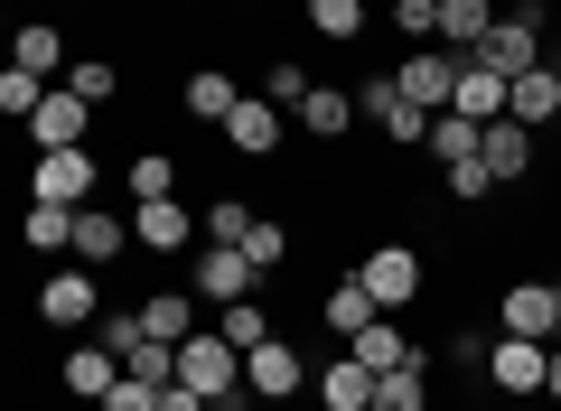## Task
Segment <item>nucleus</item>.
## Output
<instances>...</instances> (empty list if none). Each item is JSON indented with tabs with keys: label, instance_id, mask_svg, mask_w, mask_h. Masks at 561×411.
Wrapping results in <instances>:
<instances>
[{
	"label": "nucleus",
	"instance_id": "41",
	"mask_svg": "<svg viewBox=\"0 0 561 411\" xmlns=\"http://www.w3.org/2000/svg\"><path fill=\"white\" fill-rule=\"evenodd\" d=\"M393 38L431 47V38H440V0H393Z\"/></svg>",
	"mask_w": 561,
	"mask_h": 411
},
{
	"label": "nucleus",
	"instance_id": "37",
	"mask_svg": "<svg viewBox=\"0 0 561 411\" xmlns=\"http://www.w3.org/2000/svg\"><path fill=\"white\" fill-rule=\"evenodd\" d=\"M94 336H103V346L122 355V365H131V355L150 346V328H140V309H103V318H94Z\"/></svg>",
	"mask_w": 561,
	"mask_h": 411
},
{
	"label": "nucleus",
	"instance_id": "11",
	"mask_svg": "<svg viewBox=\"0 0 561 411\" xmlns=\"http://www.w3.org/2000/svg\"><path fill=\"white\" fill-rule=\"evenodd\" d=\"M402 103H421V113H449V94H459V47H421V57L393 66Z\"/></svg>",
	"mask_w": 561,
	"mask_h": 411
},
{
	"label": "nucleus",
	"instance_id": "44",
	"mask_svg": "<svg viewBox=\"0 0 561 411\" xmlns=\"http://www.w3.org/2000/svg\"><path fill=\"white\" fill-rule=\"evenodd\" d=\"M542 392H552V411H561V346H552V374H542Z\"/></svg>",
	"mask_w": 561,
	"mask_h": 411
},
{
	"label": "nucleus",
	"instance_id": "46",
	"mask_svg": "<svg viewBox=\"0 0 561 411\" xmlns=\"http://www.w3.org/2000/svg\"><path fill=\"white\" fill-rule=\"evenodd\" d=\"M552 346H561V328H552Z\"/></svg>",
	"mask_w": 561,
	"mask_h": 411
},
{
	"label": "nucleus",
	"instance_id": "24",
	"mask_svg": "<svg viewBox=\"0 0 561 411\" xmlns=\"http://www.w3.org/2000/svg\"><path fill=\"white\" fill-rule=\"evenodd\" d=\"M197 309H206L197 290H160V299H140V328L160 336V346H187L197 336Z\"/></svg>",
	"mask_w": 561,
	"mask_h": 411
},
{
	"label": "nucleus",
	"instance_id": "38",
	"mask_svg": "<svg viewBox=\"0 0 561 411\" xmlns=\"http://www.w3.org/2000/svg\"><path fill=\"white\" fill-rule=\"evenodd\" d=\"M66 84H76L84 103H113V94H122V66H113V57H76V66H66Z\"/></svg>",
	"mask_w": 561,
	"mask_h": 411
},
{
	"label": "nucleus",
	"instance_id": "33",
	"mask_svg": "<svg viewBox=\"0 0 561 411\" xmlns=\"http://www.w3.org/2000/svg\"><path fill=\"white\" fill-rule=\"evenodd\" d=\"M262 103L300 113V103H309V66H300V57H262Z\"/></svg>",
	"mask_w": 561,
	"mask_h": 411
},
{
	"label": "nucleus",
	"instance_id": "23",
	"mask_svg": "<svg viewBox=\"0 0 561 411\" xmlns=\"http://www.w3.org/2000/svg\"><path fill=\"white\" fill-rule=\"evenodd\" d=\"M346 355H356V365H375V374H402V365H431V355H421L412 336H402V318H375V328H365V336H356V346H346Z\"/></svg>",
	"mask_w": 561,
	"mask_h": 411
},
{
	"label": "nucleus",
	"instance_id": "42",
	"mask_svg": "<svg viewBox=\"0 0 561 411\" xmlns=\"http://www.w3.org/2000/svg\"><path fill=\"white\" fill-rule=\"evenodd\" d=\"M160 392H169V384H140V374H122V384L103 392V411H160Z\"/></svg>",
	"mask_w": 561,
	"mask_h": 411
},
{
	"label": "nucleus",
	"instance_id": "2",
	"mask_svg": "<svg viewBox=\"0 0 561 411\" xmlns=\"http://www.w3.org/2000/svg\"><path fill=\"white\" fill-rule=\"evenodd\" d=\"M179 384L206 392V402H234V392H243V346H234L225 328H197V336L179 346Z\"/></svg>",
	"mask_w": 561,
	"mask_h": 411
},
{
	"label": "nucleus",
	"instance_id": "47",
	"mask_svg": "<svg viewBox=\"0 0 561 411\" xmlns=\"http://www.w3.org/2000/svg\"><path fill=\"white\" fill-rule=\"evenodd\" d=\"M505 10H515V0H505Z\"/></svg>",
	"mask_w": 561,
	"mask_h": 411
},
{
	"label": "nucleus",
	"instance_id": "8",
	"mask_svg": "<svg viewBox=\"0 0 561 411\" xmlns=\"http://www.w3.org/2000/svg\"><path fill=\"white\" fill-rule=\"evenodd\" d=\"M197 235H206V216H197V206H179V196H150V206H131V243H140V253H160V262H179Z\"/></svg>",
	"mask_w": 561,
	"mask_h": 411
},
{
	"label": "nucleus",
	"instance_id": "45",
	"mask_svg": "<svg viewBox=\"0 0 561 411\" xmlns=\"http://www.w3.org/2000/svg\"><path fill=\"white\" fill-rule=\"evenodd\" d=\"M206 411H234V402H206Z\"/></svg>",
	"mask_w": 561,
	"mask_h": 411
},
{
	"label": "nucleus",
	"instance_id": "26",
	"mask_svg": "<svg viewBox=\"0 0 561 411\" xmlns=\"http://www.w3.org/2000/svg\"><path fill=\"white\" fill-rule=\"evenodd\" d=\"M505 94H515L505 76H486V66L459 57V94H449V113H468V122H505Z\"/></svg>",
	"mask_w": 561,
	"mask_h": 411
},
{
	"label": "nucleus",
	"instance_id": "1",
	"mask_svg": "<svg viewBox=\"0 0 561 411\" xmlns=\"http://www.w3.org/2000/svg\"><path fill=\"white\" fill-rule=\"evenodd\" d=\"M468 66H486V76H505V84L534 76V66H542V10H534V0L496 10V28L478 38V57H468Z\"/></svg>",
	"mask_w": 561,
	"mask_h": 411
},
{
	"label": "nucleus",
	"instance_id": "29",
	"mask_svg": "<svg viewBox=\"0 0 561 411\" xmlns=\"http://www.w3.org/2000/svg\"><path fill=\"white\" fill-rule=\"evenodd\" d=\"M478 140H486V122H468V113H431V140H421V150L440 159V169H459V159H478Z\"/></svg>",
	"mask_w": 561,
	"mask_h": 411
},
{
	"label": "nucleus",
	"instance_id": "21",
	"mask_svg": "<svg viewBox=\"0 0 561 411\" xmlns=\"http://www.w3.org/2000/svg\"><path fill=\"white\" fill-rule=\"evenodd\" d=\"M319 411H375V365L328 355V365H319Z\"/></svg>",
	"mask_w": 561,
	"mask_h": 411
},
{
	"label": "nucleus",
	"instance_id": "12",
	"mask_svg": "<svg viewBox=\"0 0 561 411\" xmlns=\"http://www.w3.org/2000/svg\"><path fill=\"white\" fill-rule=\"evenodd\" d=\"M300 384H309V355L290 346V336H272V346L243 355V392H253V402H290Z\"/></svg>",
	"mask_w": 561,
	"mask_h": 411
},
{
	"label": "nucleus",
	"instance_id": "16",
	"mask_svg": "<svg viewBox=\"0 0 561 411\" xmlns=\"http://www.w3.org/2000/svg\"><path fill=\"white\" fill-rule=\"evenodd\" d=\"M375 318H383V309H375V290H365L356 272H346V281H328V290H319V328L337 336V346H356V336L375 328Z\"/></svg>",
	"mask_w": 561,
	"mask_h": 411
},
{
	"label": "nucleus",
	"instance_id": "25",
	"mask_svg": "<svg viewBox=\"0 0 561 411\" xmlns=\"http://www.w3.org/2000/svg\"><path fill=\"white\" fill-rule=\"evenodd\" d=\"M179 103H187V113H197V122H216V132H225V122H234V103H243V84L225 76V66H197Z\"/></svg>",
	"mask_w": 561,
	"mask_h": 411
},
{
	"label": "nucleus",
	"instance_id": "43",
	"mask_svg": "<svg viewBox=\"0 0 561 411\" xmlns=\"http://www.w3.org/2000/svg\"><path fill=\"white\" fill-rule=\"evenodd\" d=\"M160 411H206V392H187V384H169V392H160Z\"/></svg>",
	"mask_w": 561,
	"mask_h": 411
},
{
	"label": "nucleus",
	"instance_id": "13",
	"mask_svg": "<svg viewBox=\"0 0 561 411\" xmlns=\"http://www.w3.org/2000/svg\"><path fill=\"white\" fill-rule=\"evenodd\" d=\"M356 113L375 122V132L393 140V150H402V140H431V113H421V103H402V84H393V76L356 84Z\"/></svg>",
	"mask_w": 561,
	"mask_h": 411
},
{
	"label": "nucleus",
	"instance_id": "15",
	"mask_svg": "<svg viewBox=\"0 0 561 411\" xmlns=\"http://www.w3.org/2000/svg\"><path fill=\"white\" fill-rule=\"evenodd\" d=\"M122 253H131V216H113V206H76V262H84V272H113Z\"/></svg>",
	"mask_w": 561,
	"mask_h": 411
},
{
	"label": "nucleus",
	"instance_id": "20",
	"mask_svg": "<svg viewBox=\"0 0 561 411\" xmlns=\"http://www.w3.org/2000/svg\"><path fill=\"white\" fill-rule=\"evenodd\" d=\"M290 122H300L309 140H346V132H356L365 113H356V94H346V84H309V103H300Z\"/></svg>",
	"mask_w": 561,
	"mask_h": 411
},
{
	"label": "nucleus",
	"instance_id": "27",
	"mask_svg": "<svg viewBox=\"0 0 561 411\" xmlns=\"http://www.w3.org/2000/svg\"><path fill=\"white\" fill-rule=\"evenodd\" d=\"M10 66H28V76H57V84H66V66H76V57H66V38H57L47 20H28L20 38H10Z\"/></svg>",
	"mask_w": 561,
	"mask_h": 411
},
{
	"label": "nucleus",
	"instance_id": "28",
	"mask_svg": "<svg viewBox=\"0 0 561 411\" xmlns=\"http://www.w3.org/2000/svg\"><path fill=\"white\" fill-rule=\"evenodd\" d=\"M496 28V0H440V47H459V57H478V38Z\"/></svg>",
	"mask_w": 561,
	"mask_h": 411
},
{
	"label": "nucleus",
	"instance_id": "22",
	"mask_svg": "<svg viewBox=\"0 0 561 411\" xmlns=\"http://www.w3.org/2000/svg\"><path fill=\"white\" fill-rule=\"evenodd\" d=\"M20 243H28L38 262L76 253V206H38V196H28V206H20Z\"/></svg>",
	"mask_w": 561,
	"mask_h": 411
},
{
	"label": "nucleus",
	"instance_id": "3",
	"mask_svg": "<svg viewBox=\"0 0 561 411\" xmlns=\"http://www.w3.org/2000/svg\"><path fill=\"white\" fill-rule=\"evenodd\" d=\"M262 281H272V272H262L243 243H206L197 272H187V290H197L206 309H234V299H262Z\"/></svg>",
	"mask_w": 561,
	"mask_h": 411
},
{
	"label": "nucleus",
	"instance_id": "14",
	"mask_svg": "<svg viewBox=\"0 0 561 411\" xmlns=\"http://www.w3.org/2000/svg\"><path fill=\"white\" fill-rule=\"evenodd\" d=\"M290 132H300V122L280 113V103L243 94V103H234V122H225V150H243V159H272V150H280V140H290Z\"/></svg>",
	"mask_w": 561,
	"mask_h": 411
},
{
	"label": "nucleus",
	"instance_id": "10",
	"mask_svg": "<svg viewBox=\"0 0 561 411\" xmlns=\"http://www.w3.org/2000/svg\"><path fill=\"white\" fill-rule=\"evenodd\" d=\"M542 374H552V346H542V336H496V355H486V384H496L505 402H534Z\"/></svg>",
	"mask_w": 561,
	"mask_h": 411
},
{
	"label": "nucleus",
	"instance_id": "39",
	"mask_svg": "<svg viewBox=\"0 0 561 411\" xmlns=\"http://www.w3.org/2000/svg\"><path fill=\"white\" fill-rule=\"evenodd\" d=\"M253 216H262V206H243V196H216V206H206V243H243V235H253Z\"/></svg>",
	"mask_w": 561,
	"mask_h": 411
},
{
	"label": "nucleus",
	"instance_id": "34",
	"mask_svg": "<svg viewBox=\"0 0 561 411\" xmlns=\"http://www.w3.org/2000/svg\"><path fill=\"white\" fill-rule=\"evenodd\" d=\"M216 328L234 336L243 355H253V346H272V336H280V328H272V309H262V299H234V309H216Z\"/></svg>",
	"mask_w": 561,
	"mask_h": 411
},
{
	"label": "nucleus",
	"instance_id": "36",
	"mask_svg": "<svg viewBox=\"0 0 561 411\" xmlns=\"http://www.w3.org/2000/svg\"><path fill=\"white\" fill-rule=\"evenodd\" d=\"M440 187H449V206H486L496 196V169L486 159H459V169H440Z\"/></svg>",
	"mask_w": 561,
	"mask_h": 411
},
{
	"label": "nucleus",
	"instance_id": "35",
	"mask_svg": "<svg viewBox=\"0 0 561 411\" xmlns=\"http://www.w3.org/2000/svg\"><path fill=\"white\" fill-rule=\"evenodd\" d=\"M47 94H57V84H47V76H28V66H10V76H0V113H10V122H28Z\"/></svg>",
	"mask_w": 561,
	"mask_h": 411
},
{
	"label": "nucleus",
	"instance_id": "40",
	"mask_svg": "<svg viewBox=\"0 0 561 411\" xmlns=\"http://www.w3.org/2000/svg\"><path fill=\"white\" fill-rule=\"evenodd\" d=\"M243 253H253L262 272H280V262H290V225H280V216H253V235H243Z\"/></svg>",
	"mask_w": 561,
	"mask_h": 411
},
{
	"label": "nucleus",
	"instance_id": "18",
	"mask_svg": "<svg viewBox=\"0 0 561 411\" xmlns=\"http://www.w3.org/2000/svg\"><path fill=\"white\" fill-rule=\"evenodd\" d=\"M57 384H66V392H76V402H103V392H113V384H122V355H113V346H103V336H84V346H76V355H66V365H57Z\"/></svg>",
	"mask_w": 561,
	"mask_h": 411
},
{
	"label": "nucleus",
	"instance_id": "19",
	"mask_svg": "<svg viewBox=\"0 0 561 411\" xmlns=\"http://www.w3.org/2000/svg\"><path fill=\"white\" fill-rule=\"evenodd\" d=\"M505 113H515L524 132H552V122H561V66L542 57L534 76H515V94H505Z\"/></svg>",
	"mask_w": 561,
	"mask_h": 411
},
{
	"label": "nucleus",
	"instance_id": "7",
	"mask_svg": "<svg viewBox=\"0 0 561 411\" xmlns=\"http://www.w3.org/2000/svg\"><path fill=\"white\" fill-rule=\"evenodd\" d=\"M356 281L375 290V309H383V318H402V309L421 299V253H412V243H375V253L356 262Z\"/></svg>",
	"mask_w": 561,
	"mask_h": 411
},
{
	"label": "nucleus",
	"instance_id": "30",
	"mask_svg": "<svg viewBox=\"0 0 561 411\" xmlns=\"http://www.w3.org/2000/svg\"><path fill=\"white\" fill-rule=\"evenodd\" d=\"M300 20H309V38H365V0H300Z\"/></svg>",
	"mask_w": 561,
	"mask_h": 411
},
{
	"label": "nucleus",
	"instance_id": "32",
	"mask_svg": "<svg viewBox=\"0 0 561 411\" xmlns=\"http://www.w3.org/2000/svg\"><path fill=\"white\" fill-rule=\"evenodd\" d=\"M375 411H431V365H402V374H375Z\"/></svg>",
	"mask_w": 561,
	"mask_h": 411
},
{
	"label": "nucleus",
	"instance_id": "9",
	"mask_svg": "<svg viewBox=\"0 0 561 411\" xmlns=\"http://www.w3.org/2000/svg\"><path fill=\"white\" fill-rule=\"evenodd\" d=\"M28 132V150H84V132H94V103L76 94V84H57V94L38 103V113L20 122Z\"/></svg>",
	"mask_w": 561,
	"mask_h": 411
},
{
	"label": "nucleus",
	"instance_id": "17",
	"mask_svg": "<svg viewBox=\"0 0 561 411\" xmlns=\"http://www.w3.org/2000/svg\"><path fill=\"white\" fill-rule=\"evenodd\" d=\"M478 159H486V169H496V187H524V178H534V132H524L515 113H505V122H486Z\"/></svg>",
	"mask_w": 561,
	"mask_h": 411
},
{
	"label": "nucleus",
	"instance_id": "31",
	"mask_svg": "<svg viewBox=\"0 0 561 411\" xmlns=\"http://www.w3.org/2000/svg\"><path fill=\"white\" fill-rule=\"evenodd\" d=\"M122 187H131V206H150V196H179V159H169V150H140L131 169H122Z\"/></svg>",
	"mask_w": 561,
	"mask_h": 411
},
{
	"label": "nucleus",
	"instance_id": "6",
	"mask_svg": "<svg viewBox=\"0 0 561 411\" xmlns=\"http://www.w3.org/2000/svg\"><path fill=\"white\" fill-rule=\"evenodd\" d=\"M38 318H47V328H94V318H103V272L57 262V272L38 281Z\"/></svg>",
	"mask_w": 561,
	"mask_h": 411
},
{
	"label": "nucleus",
	"instance_id": "5",
	"mask_svg": "<svg viewBox=\"0 0 561 411\" xmlns=\"http://www.w3.org/2000/svg\"><path fill=\"white\" fill-rule=\"evenodd\" d=\"M552 328H561V281L524 272V281L496 290V336H542V346H552Z\"/></svg>",
	"mask_w": 561,
	"mask_h": 411
},
{
	"label": "nucleus",
	"instance_id": "4",
	"mask_svg": "<svg viewBox=\"0 0 561 411\" xmlns=\"http://www.w3.org/2000/svg\"><path fill=\"white\" fill-rule=\"evenodd\" d=\"M94 187H103L94 140H84V150H38V169H28V196H38V206H94Z\"/></svg>",
	"mask_w": 561,
	"mask_h": 411
}]
</instances>
